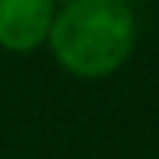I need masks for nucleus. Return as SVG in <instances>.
<instances>
[{"instance_id":"nucleus-2","label":"nucleus","mask_w":159,"mask_h":159,"mask_svg":"<svg viewBox=\"0 0 159 159\" xmlns=\"http://www.w3.org/2000/svg\"><path fill=\"white\" fill-rule=\"evenodd\" d=\"M56 10L53 0H0V50L28 56L47 47Z\"/></svg>"},{"instance_id":"nucleus-3","label":"nucleus","mask_w":159,"mask_h":159,"mask_svg":"<svg viewBox=\"0 0 159 159\" xmlns=\"http://www.w3.org/2000/svg\"><path fill=\"white\" fill-rule=\"evenodd\" d=\"M53 3L56 7H66V3H75V0H53Z\"/></svg>"},{"instance_id":"nucleus-5","label":"nucleus","mask_w":159,"mask_h":159,"mask_svg":"<svg viewBox=\"0 0 159 159\" xmlns=\"http://www.w3.org/2000/svg\"><path fill=\"white\" fill-rule=\"evenodd\" d=\"M128 3H131V0H128Z\"/></svg>"},{"instance_id":"nucleus-1","label":"nucleus","mask_w":159,"mask_h":159,"mask_svg":"<svg viewBox=\"0 0 159 159\" xmlns=\"http://www.w3.org/2000/svg\"><path fill=\"white\" fill-rule=\"evenodd\" d=\"M137 47V16L128 0H75L56 10L47 50L78 81L116 75Z\"/></svg>"},{"instance_id":"nucleus-4","label":"nucleus","mask_w":159,"mask_h":159,"mask_svg":"<svg viewBox=\"0 0 159 159\" xmlns=\"http://www.w3.org/2000/svg\"><path fill=\"white\" fill-rule=\"evenodd\" d=\"M153 159H159V156H153Z\"/></svg>"}]
</instances>
